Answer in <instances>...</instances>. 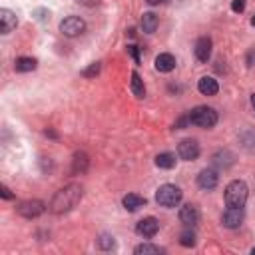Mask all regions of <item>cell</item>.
I'll list each match as a JSON object with an SVG mask.
<instances>
[{
    "label": "cell",
    "instance_id": "8",
    "mask_svg": "<svg viewBox=\"0 0 255 255\" xmlns=\"http://www.w3.org/2000/svg\"><path fill=\"white\" fill-rule=\"evenodd\" d=\"M135 231L141 235V237H153L157 231H159V221L155 217H143L141 221H137L135 225Z\"/></svg>",
    "mask_w": 255,
    "mask_h": 255
},
{
    "label": "cell",
    "instance_id": "25",
    "mask_svg": "<svg viewBox=\"0 0 255 255\" xmlns=\"http://www.w3.org/2000/svg\"><path fill=\"white\" fill-rule=\"evenodd\" d=\"M114 245H116V241H114V237H112V235L104 233V235H100V237H98V247H100V249L108 251V249H114Z\"/></svg>",
    "mask_w": 255,
    "mask_h": 255
},
{
    "label": "cell",
    "instance_id": "31",
    "mask_svg": "<svg viewBox=\"0 0 255 255\" xmlns=\"http://www.w3.org/2000/svg\"><path fill=\"white\" fill-rule=\"evenodd\" d=\"M147 4H151V6H157V4H163L165 0H145Z\"/></svg>",
    "mask_w": 255,
    "mask_h": 255
},
{
    "label": "cell",
    "instance_id": "20",
    "mask_svg": "<svg viewBox=\"0 0 255 255\" xmlns=\"http://www.w3.org/2000/svg\"><path fill=\"white\" fill-rule=\"evenodd\" d=\"M14 68H16V72H32V70H36V60L30 56H22L14 62Z\"/></svg>",
    "mask_w": 255,
    "mask_h": 255
},
{
    "label": "cell",
    "instance_id": "12",
    "mask_svg": "<svg viewBox=\"0 0 255 255\" xmlns=\"http://www.w3.org/2000/svg\"><path fill=\"white\" fill-rule=\"evenodd\" d=\"M18 20H16V14L8 8H2L0 10V32L2 34H10L14 28H16Z\"/></svg>",
    "mask_w": 255,
    "mask_h": 255
},
{
    "label": "cell",
    "instance_id": "10",
    "mask_svg": "<svg viewBox=\"0 0 255 255\" xmlns=\"http://www.w3.org/2000/svg\"><path fill=\"white\" fill-rule=\"evenodd\" d=\"M193 52H195V58H197L199 62H207V60L211 58V38L201 36V38L195 42Z\"/></svg>",
    "mask_w": 255,
    "mask_h": 255
},
{
    "label": "cell",
    "instance_id": "3",
    "mask_svg": "<svg viewBox=\"0 0 255 255\" xmlns=\"http://www.w3.org/2000/svg\"><path fill=\"white\" fill-rule=\"evenodd\" d=\"M187 118H189V124L199 126V128H207V129L217 124V112H215L213 108H207V106H197V108H193V110L187 114Z\"/></svg>",
    "mask_w": 255,
    "mask_h": 255
},
{
    "label": "cell",
    "instance_id": "19",
    "mask_svg": "<svg viewBox=\"0 0 255 255\" xmlns=\"http://www.w3.org/2000/svg\"><path fill=\"white\" fill-rule=\"evenodd\" d=\"M141 28L147 34L155 32V28H157V16L153 12H143V16H141Z\"/></svg>",
    "mask_w": 255,
    "mask_h": 255
},
{
    "label": "cell",
    "instance_id": "23",
    "mask_svg": "<svg viewBox=\"0 0 255 255\" xmlns=\"http://www.w3.org/2000/svg\"><path fill=\"white\" fill-rule=\"evenodd\" d=\"M133 251H135L137 255H159V253H163V249H161L159 245H151V243H141V245H137Z\"/></svg>",
    "mask_w": 255,
    "mask_h": 255
},
{
    "label": "cell",
    "instance_id": "33",
    "mask_svg": "<svg viewBox=\"0 0 255 255\" xmlns=\"http://www.w3.org/2000/svg\"><path fill=\"white\" fill-rule=\"evenodd\" d=\"M251 24H253V26H255V16H253V18H251Z\"/></svg>",
    "mask_w": 255,
    "mask_h": 255
},
{
    "label": "cell",
    "instance_id": "13",
    "mask_svg": "<svg viewBox=\"0 0 255 255\" xmlns=\"http://www.w3.org/2000/svg\"><path fill=\"white\" fill-rule=\"evenodd\" d=\"M217 181H219V175L213 169H201L197 175V185L201 189H213L217 185Z\"/></svg>",
    "mask_w": 255,
    "mask_h": 255
},
{
    "label": "cell",
    "instance_id": "9",
    "mask_svg": "<svg viewBox=\"0 0 255 255\" xmlns=\"http://www.w3.org/2000/svg\"><path fill=\"white\" fill-rule=\"evenodd\" d=\"M221 221L225 227L229 229H237L243 221V207H229L223 215H221Z\"/></svg>",
    "mask_w": 255,
    "mask_h": 255
},
{
    "label": "cell",
    "instance_id": "6",
    "mask_svg": "<svg viewBox=\"0 0 255 255\" xmlns=\"http://www.w3.org/2000/svg\"><path fill=\"white\" fill-rule=\"evenodd\" d=\"M18 213L26 219H32V217H38L44 213V203L40 199H26L18 205Z\"/></svg>",
    "mask_w": 255,
    "mask_h": 255
},
{
    "label": "cell",
    "instance_id": "21",
    "mask_svg": "<svg viewBox=\"0 0 255 255\" xmlns=\"http://www.w3.org/2000/svg\"><path fill=\"white\" fill-rule=\"evenodd\" d=\"M155 165L161 167V169H171L175 165V155L169 153V151H163V153H159L155 157Z\"/></svg>",
    "mask_w": 255,
    "mask_h": 255
},
{
    "label": "cell",
    "instance_id": "18",
    "mask_svg": "<svg viewBox=\"0 0 255 255\" xmlns=\"http://www.w3.org/2000/svg\"><path fill=\"white\" fill-rule=\"evenodd\" d=\"M88 165H90L88 155L84 151H76L74 153V159H72V171L74 173H84L88 169Z\"/></svg>",
    "mask_w": 255,
    "mask_h": 255
},
{
    "label": "cell",
    "instance_id": "4",
    "mask_svg": "<svg viewBox=\"0 0 255 255\" xmlns=\"http://www.w3.org/2000/svg\"><path fill=\"white\" fill-rule=\"evenodd\" d=\"M155 201L161 205V207H175L179 201H181V189L173 183H165L157 189L155 193Z\"/></svg>",
    "mask_w": 255,
    "mask_h": 255
},
{
    "label": "cell",
    "instance_id": "11",
    "mask_svg": "<svg viewBox=\"0 0 255 255\" xmlns=\"http://www.w3.org/2000/svg\"><path fill=\"white\" fill-rule=\"evenodd\" d=\"M197 219H199V211H197V207H195V205L185 203V205L179 209V221H181L185 227L195 225V223H197Z\"/></svg>",
    "mask_w": 255,
    "mask_h": 255
},
{
    "label": "cell",
    "instance_id": "15",
    "mask_svg": "<svg viewBox=\"0 0 255 255\" xmlns=\"http://www.w3.org/2000/svg\"><path fill=\"white\" fill-rule=\"evenodd\" d=\"M175 68V58H173V54H167V52H163V54H159L157 58H155V70L157 72H171Z\"/></svg>",
    "mask_w": 255,
    "mask_h": 255
},
{
    "label": "cell",
    "instance_id": "16",
    "mask_svg": "<svg viewBox=\"0 0 255 255\" xmlns=\"http://www.w3.org/2000/svg\"><path fill=\"white\" fill-rule=\"evenodd\" d=\"M122 203H124V207H126L128 211H137L139 207L145 205V197H141V195H137V193H128V195L122 199Z\"/></svg>",
    "mask_w": 255,
    "mask_h": 255
},
{
    "label": "cell",
    "instance_id": "22",
    "mask_svg": "<svg viewBox=\"0 0 255 255\" xmlns=\"http://www.w3.org/2000/svg\"><path fill=\"white\" fill-rule=\"evenodd\" d=\"M131 92H133V96H135V98H143V96H145L143 80L139 78V74H137V72H133V74H131Z\"/></svg>",
    "mask_w": 255,
    "mask_h": 255
},
{
    "label": "cell",
    "instance_id": "27",
    "mask_svg": "<svg viewBox=\"0 0 255 255\" xmlns=\"http://www.w3.org/2000/svg\"><path fill=\"white\" fill-rule=\"evenodd\" d=\"M231 10L233 12H243L245 10V0H233L231 2Z\"/></svg>",
    "mask_w": 255,
    "mask_h": 255
},
{
    "label": "cell",
    "instance_id": "17",
    "mask_svg": "<svg viewBox=\"0 0 255 255\" xmlns=\"http://www.w3.org/2000/svg\"><path fill=\"white\" fill-rule=\"evenodd\" d=\"M211 161H213V165H217V167H229V165L233 163V153L227 151V149H219V151L213 153Z\"/></svg>",
    "mask_w": 255,
    "mask_h": 255
},
{
    "label": "cell",
    "instance_id": "34",
    "mask_svg": "<svg viewBox=\"0 0 255 255\" xmlns=\"http://www.w3.org/2000/svg\"><path fill=\"white\" fill-rule=\"evenodd\" d=\"M251 253H255V247H253V249H251Z\"/></svg>",
    "mask_w": 255,
    "mask_h": 255
},
{
    "label": "cell",
    "instance_id": "24",
    "mask_svg": "<svg viewBox=\"0 0 255 255\" xmlns=\"http://www.w3.org/2000/svg\"><path fill=\"white\" fill-rule=\"evenodd\" d=\"M179 243H181L183 247H193V245H195V233H193L191 229L181 231V235H179Z\"/></svg>",
    "mask_w": 255,
    "mask_h": 255
},
{
    "label": "cell",
    "instance_id": "2",
    "mask_svg": "<svg viewBox=\"0 0 255 255\" xmlns=\"http://www.w3.org/2000/svg\"><path fill=\"white\" fill-rule=\"evenodd\" d=\"M247 195H249L247 183L241 181V179H235L225 187V203H227V207H243L245 201H247Z\"/></svg>",
    "mask_w": 255,
    "mask_h": 255
},
{
    "label": "cell",
    "instance_id": "7",
    "mask_svg": "<svg viewBox=\"0 0 255 255\" xmlns=\"http://www.w3.org/2000/svg\"><path fill=\"white\" fill-rule=\"evenodd\" d=\"M177 153H179L181 159L193 161V159L199 155V143H197L195 139H183V141H179V145H177Z\"/></svg>",
    "mask_w": 255,
    "mask_h": 255
},
{
    "label": "cell",
    "instance_id": "14",
    "mask_svg": "<svg viewBox=\"0 0 255 255\" xmlns=\"http://www.w3.org/2000/svg\"><path fill=\"white\" fill-rule=\"evenodd\" d=\"M197 90H199V94H203V96H215V94L219 92V84H217L215 78L203 76V78H199V82H197Z\"/></svg>",
    "mask_w": 255,
    "mask_h": 255
},
{
    "label": "cell",
    "instance_id": "32",
    "mask_svg": "<svg viewBox=\"0 0 255 255\" xmlns=\"http://www.w3.org/2000/svg\"><path fill=\"white\" fill-rule=\"evenodd\" d=\"M251 104H253V108H255V94L251 96Z\"/></svg>",
    "mask_w": 255,
    "mask_h": 255
},
{
    "label": "cell",
    "instance_id": "1",
    "mask_svg": "<svg viewBox=\"0 0 255 255\" xmlns=\"http://www.w3.org/2000/svg\"><path fill=\"white\" fill-rule=\"evenodd\" d=\"M80 199H82V187H80L78 183H70V185H66L64 189H60V191L52 197L50 209L60 215V213L70 211Z\"/></svg>",
    "mask_w": 255,
    "mask_h": 255
},
{
    "label": "cell",
    "instance_id": "29",
    "mask_svg": "<svg viewBox=\"0 0 255 255\" xmlns=\"http://www.w3.org/2000/svg\"><path fill=\"white\" fill-rule=\"evenodd\" d=\"M128 50H129V54H131V56L135 58V62H137V60H139V56H137V48H135V46H128Z\"/></svg>",
    "mask_w": 255,
    "mask_h": 255
},
{
    "label": "cell",
    "instance_id": "26",
    "mask_svg": "<svg viewBox=\"0 0 255 255\" xmlns=\"http://www.w3.org/2000/svg\"><path fill=\"white\" fill-rule=\"evenodd\" d=\"M98 72H100V64H98V62H96V64H92V66H90V68H88V70H84V72H82V74H84V76H86V78H90V76H96V74H98Z\"/></svg>",
    "mask_w": 255,
    "mask_h": 255
},
{
    "label": "cell",
    "instance_id": "28",
    "mask_svg": "<svg viewBox=\"0 0 255 255\" xmlns=\"http://www.w3.org/2000/svg\"><path fill=\"white\" fill-rule=\"evenodd\" d=\"M0 189H2V197H4V199H10V197H12V193H10V189H8L6 185H2Z\"/></svg>",
    "mask_w": 255,
    "mask_h": 255
},
{
    "label": "cell",
    "instance_id": "5",
    "mask_svg": "<svg viewBox=\"0 0 255 255\" xmlns=\"http://www.w3.org/2000/svg\"><path fill=\"white\" fill-rule=\"evenodd\" d=\"M86 30V22L80 18V16H68L60 22V32L68 38H74V36H80L82 32Z\"/></svg>",
    "mask_w": 255,
    "mask_h": 255
},
{
    "label": "cell",
    "instance_id": "30",
    "mask_svg": "<svg viewBox=\"0 0 255 255\" xmlns=\"http://www.w3.org/2000/svg\"><path fill=\"white\" fill-rule=\"evenodd\" d=\"M253 60H255V50L249 52V56H247V66H253Z\"/></svg>",
    "mask_w": 255,
    "mask_h": 255
}]
</instances>
